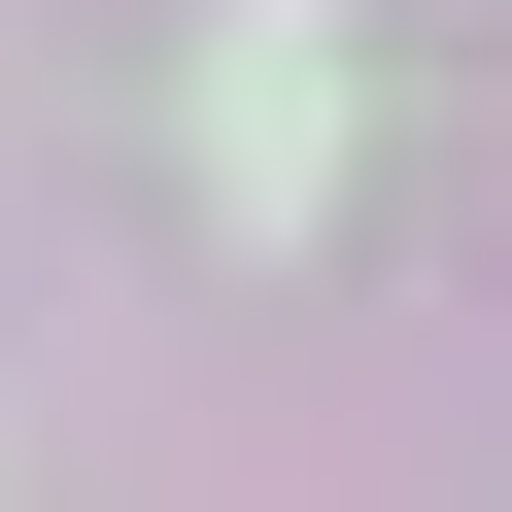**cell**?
<instances>
[{
    "label": "cell",
    "instance_id": "1",
    "mask_svg": "<svg viewBox=\"0 0 512 512\" xmlns=\"http://www.w3.org/2000/svg\"><path fill=\"white\" fill-rule=\"evenodd\" d=\"M171 171L239 239H308L342 205V0H205V35H171Z\"/></svg>",
    "mask_w": 512,
    "mask_h": 512
}]
</instances>
